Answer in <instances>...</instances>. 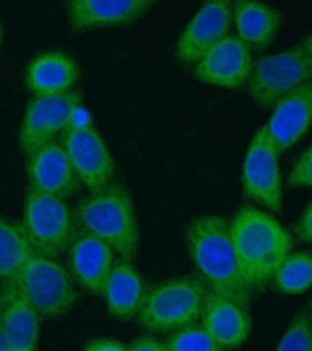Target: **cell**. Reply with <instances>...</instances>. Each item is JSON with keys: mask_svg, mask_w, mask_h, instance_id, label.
I'll return each instance as SVG.
<instances>
[{"mask_svg": "<svg viewBox=\"0 0 312 351\" xmlns=\"http://www.w3.org/2000/svg\"><path fill=\"white\" fill-rule=\"evenodd\" d=\"M166 346L169 351H223L206 330L197 324L171 332Z\"/></svg>", "mask_w": 312, "mask_h": 351, "instance_id": "d4e9b609", "label": "cell"}, {"mask_svg": "<svg viewBox=\"0 0 312 351\" xmlns=\"http://www.w3.org/2000/svg\"><path fill=\"white\" fill-rule=\"evenodd\" d=\"M275 351H312L311 310L296 314Z\"/></svg>", "mask_w": 312, "mask_h": 351, "instance_id": "cb8c5ba5", "label": "cell"}, {"mask_svg": "<svg viewBox=\"0 0 312 351\" xmlns=\"http://www.w3.org/2000/svg\"><path fill=\"white\" fill-rule=\"evenodd\" d=\"M209 292V287L196 275L161 281L145 292L137 313L139 323L154 334L174 332L196 324Z\"/></svg>", "mask_w": 312, "mask_h": 351, "instance_id": "277c9868", "label": "cell"}, {"mask_svg": "<svg viewBox=\"0 0 312 351\" xmlns=\"http://www.w3.org/2000/svg\"><path fill=\"white\" fill-rule=\"evenodd\" d=\"M34 251L22 225L0 217V282L13 281Z\"/></svg>", "mask_w": 312, "mask_h": 351, "instance_id": "7402d4cb", "label": "cell"}, {"mask_svg": "<svg viewBox=\"0 0 312 351\" xmlns=\"http://www.w3.org/2000/svg\"><path fill=\"white\" fill-rule=\"evenodd\" d=\"M186 243L200 278L212 292L249 305L252 289L242 275L225 217L203 215L195 219L187 228Z\"/></svg>", "mask_w": 312, "mask_h": 351, "instance_id": "7a4b0ae2", "label": "cell"}, {"mask_svg": "<svg viewBox=\"0 0 312 351\" xmlns=\"http://www.w3.org/2000/svg\"><path fill=\"white\" fill-rule=\"evenodd\" d=\"M40 317L22 294L16 281L0 287V328L8 347L35 351L39 340Z\"/></svg>", "mask_w": 312, "mask_h": 351, "instance_id": "e0dca14e", "label": "cell"}, {"mask_svg": "<svg viewBox=\"0 0 312 351\" xmlns=\"http://www.w3.org/2000/svg\"><path fill=\"white\" fill-rule=\"evenodd\" d=\"M82 351H128L127 346L114 339H98L88 343Z\"/></svg>", "mask_w": 312, "mask_h": 351, "instance_id": "f1b7e54d", "label": "cell"}, {"mask_svg": "<svg viewBox=\"0 0 312 351\" xmlns=\"http://www.w3.org/2000/svg\"><path fill=\"white\" fill-rule=\"evenodd\" d=\"M2 351H27V350H21V348H13V347H5Z\"/></svg>", "mask_w": 312, "mask_h": 351, "instance_id": "4dcf8cb0", "label": "cell"}, {"mask_svg": "<svg viewBox=\"0 0 312 351\" xmlns=\"http://www.w3.org/2000/svg\"><path fill=\"white\" fill-rule=\"evenodd\" d=\"M80 66L64 51H45L35 56L25 72V85L35 97L71 93L80 80Z\"/></svg>", "mask_w": 312, "mask_h": 351, "instance_id": "d6986e66", "label": "cell"}, {"mask_svg": "<svg viewBox=\"0 0 312 351\" xmlns=\"http://www.w3.org/2000/svg\"><path fill=\"white\" fill-rule=\"evenodd\" d=\"M71 274L93 295H102L115 263V252L104 241L86 232H78L69 250Z\"/></svg>", "mask_w": 312, "mask_h": 351, "instance_id": "ac0fdd59", "label": "cell"}, {"mask_svg": "<svg viewBox=\"0 0 312 351\" xmlns=\"http://www.w3.org/2000/svg\"><path fill=\"white\" fill-rule=\"evenodd\" d=\"M128 351H169L166 343H163L150 335H141L134 340L128 347Z\"/></svg>", "mask_w": 312, "mask_h": 351, "instance_id": "83f0119b", "label": "cell"}, {"mask_svg": "<svg viewBox=\"0 0 312 351\" xmlns=\"http://www.w3.org/2000/svg\"><path fill=\"white\" fill-rule=\"evenodd\" d=\"M77 226L104 241L120 259L132 261L139 251L140 230L134 199L127 190L111 183L84 197L75 210Z\"/></svg>", "mask_w": 312, "mask_h": 351, "instance_id": "3957f363", "label": "cell"}, {"mask_svg": "<svg viewBox=\"0 0 312 351\" xmlns=\"http://www.w3.org/2000/svg\"><path fill=\"white\" fill-rule=\"evenodd\" d=\"M237 262L250 289L269 285L284 259L293 250V238L274 216L245 206L229 222Z\"/></svg>", "mask_w": 312, "mask_h": 351, "instance_id": "6da1fadb", "label": "cell"}, {"mask_svg": "<svg viewBox=\"0 0 312 351\" xmlns=\"http://www.w3.org/2000/svg\"><path fill=\"white\" fill-rule=\"evenodd\" d=\"M153 5L152 0H71L68 25L73 32L125 26L141 19Z\"/></svg>", "mask_w": 312, "mask_h": 351, "instance_id": "9a60e30c", "label": "cell"}, {"mask_svg": "<svg viewBox=\"0 0 312 351\" xmlns=\"http://www.w3.org/2000/svg\"><path fill=\"white\" fill-rule=\"evenodd\" d=\"M230 22L232 3L228 0H211L204 3L177 40V61L184 65L196 64L207 49L228 36Z\"/></svg>", "mask_w": 312, "mask_h": 351, "instance_id": "7c38bea8", "label": "cell"}, {"mask_svg": "<svg viewBox=\"0 0 312 351\" xmlns=\"http://www.w3.org/2000/svg\"><path fill=\"white\" fill-rule=\"evenodd\" d=\"M250 69V49L237 36L228 35L199 58L195 75L204 84L236 90L248 81Z\"/></svg>", "mask_w": 312, "mask_h": 351, "instance_id": "8fae6325", "label": "cell"}, {"mask_svg": "<svg viewBox=\"0 0 312 351\" xmlns=\"http://www.w3.org/2000/svg\"><path fill=\"white\" fill-rule=\"evenodd\" d=\"M295 237L304 243L312 242V203L308 202L307 208L300 215L295 223Z\"/></svg>", "mask_w": 312, "mask_h": 351, "instance_id": "4316f807", "label": "cell"}, {"mask_svg": "<svg viewBox=\"0 0 312 351\" xmlns=\"http://www.w3.org/2000/svg\"><path fill=\"white\" fill-rule=\"evenodd\" d=\"M242 184L248 199L272 212H282L284 190L279 170V153L267 138L263 127L250 140L243 163Z\"/></svg>", "mask_w": 312, "mask_h": 351, "instance_id": "30bf717a", "label": "cell"}, {"mask_svg": "<svg viewBox=\"0 0 312 351\" xmlns=\"http://www.w3.org/2000/svg\"><path fill=\"white\" fill-rule=\"evenodd\" d=\"M22 228L35 251L58 258L77 237V221L65 199L27 187Z\"/></svg>", "mask_w": 312, "mask_h": 351, "instance_id": "52a82bcc", "label": "cell"}, {"mask_svg": "<svg viewBox=\"0 0 312 351\" xmlns=\"http://www.w3.org/2000/svg\"><path fill=\"white\" fill-rule=\"evenodd\" d=\"M22 294L40 318H59L78 301L71 274L53 256L34 251L14 278Z\"/></svg>", "mask_w": 312, "mask_h": 351, "instance_id": "8992f818", "label": "cell"}, {"mask_svg": "<svg viewBox=\"0 0 312 351\" xmlns=\"http://www.w3.org/2000/svg\"><path fill=\"white\" fill-rule=\"evenodd\" d=\"M312 184V145L308 147L298 156L292 165L288 186L291 189L296 187H309Z\"/></svg>", "mask_w": 312, "mask_h": 351, "instance_id": "484cf974", "label": "cell"}, {"mask_svg": "<svg viewBox=\"0 0 312 351\" xmlns=\"http://www.w3.org/2000/svg\"><path fill=\"white\" fill-rule=\"evenodd\" d=\"M26 173L27 187L42 193L67 200L80 189V180L64 145L56 140L27 156Z\"/></svg>", "mask_w": 312, "mask_h": 351, "instance_id": "4fadbf2b", "label": "cell"}, {"mask_svg": "<svg viewBox=\"0 0 312 351\" xmlns=\"http://www.w3.org/2000/svg\"><path fill=\"white\" fill-rule=\"evenodd\" d=\"M3 38V31H2V25H0V42H2Z\"/></svg>", "mask_w": 312, "mask_h": 351, "instance_id": "1f68e13d", "label": "cell"}, {"mask_svg": "<svg viewBox=\"0 0 312 351\" xmlns=\"http://www.w3.org/2000/svg\"><path fill=\"white\" fill-rule=\"evenodd\" d=\"M5 347H6V343H5L3 334H2V328H0V351H2Z\"/></svg>", "mask_w": 312, "mask_h": 351, "instance_id": "f546056e", "label": "cell"}, {"mask_svg": "<svg viewBox=\"0 0 312 351\" xmlns=\"http://www.w3.org/2000/svg\"><path fill=\"white\" fill-rule=\"evenodd\" d=\"M312 40L305 36L295 47L265 56L252 65L248 91L258 106L274 107L296 88L311 81Z\"/></svg>", "mask_w": 312, "mask_h": 351, "instance_id": "5b68a950", "label": "cell"}, {"mask_svg": "<svg viewBox=\"0 0 312 351\" xmlns=\"http://www.w3.org/2000/svg\"><path fill=\"white\" fill-rule=\"evenodd\" d=\"M145 292L143 276L132 262L115 261L102 291L108 313L117 319H131L137 315Z\"/></svg>", "mask_w": 312, "mask_h": 351, "instance_id": "ffe728a7", "label": "cell"}, {"mask_svg": "<svg viewBox=\"0 0 312 351\" xmlns=\"http://www.w3.org/2000/svg\"><path fill=\"white\" fill-rule=\"evenodd\" d=\"M312 123V84L301 85L275 104L265 133L280 154L289 150L307 133Z\"/></svg>", "mask_w": 312, "mask_h": 351, "instance_id": "2e32d148", "label": "cell"}, {"mask_svg": "<svg viewBox=\"0 0 312 351\" xmlns=\"http://www.w3.org/2000/svg\"><path fill=\"white\" fill-rule=\"evenodd\" d=\"M272 281L285 295H300L312 284V256L307 251L291 252L276 269Z\"/></svg>", "mask_w": 312, "mask_h": 351, "instance_id": "603a6c76", "label": "cell"}, {"mask_svg": "<svg viewBox=\"0 0 312 351\" xmlns=\"http://www.w3.org/2000/svg\"><path fill=\"white\" fill-rule=\"evenodd\" d=\"M232 8L236 36L249 49L269 47L280 26V14L274 8L254 0H239Z\"/></svg>", "mask_w": 312, "mask_h": 351, "instance_id": "44dd1931", "label": "cell"}, {"mask_svg": "<svg viewBox=\"0 0 312 351\" xmlns=\"http://www.w3.org/2000/svg\"><path fill=\"white\" fill-rule=\"evenodd\" d=\"M82 106V97L71 91L61 95L35 97L29 102L19 128V145L29 156L52 143L71 125L72 115Z\"/></svg>", "mask_w": 312, "mask_h": 351, "instance_id": "9c48e42d", "label": "cell"}, {"mask_svg": "<svg viewBox=\"0 0 312 351\" xmlns=\"http://www.w3.org/2000/svg\"><path fill=\"white\" fill-rule=\"evenodd\" d=\"M61 144L80 184L89 193H97L112 183L115 174L112 154L93 124L67 128Z\"/></svg>", "mask_w": 312, "mask_h": 351, "instance_id": "ba28073f", "label": "cell"}, {"mask_svg": "<svg viewBox=\"0 0 312 351\" xmlns=\"http://www.w3.org/2000/svg\"><path fill=\"white\" fill-rule=\"evenodd\" d=\"M200 319L202 327L223 351L239 348L249 339L252 328L249 305L235 298L211 291Z\"/></svg>", "mask_w": 312, "mask_h": 351, "instance_id": "5bb4252c", "label": "cell"}]
</instances>
